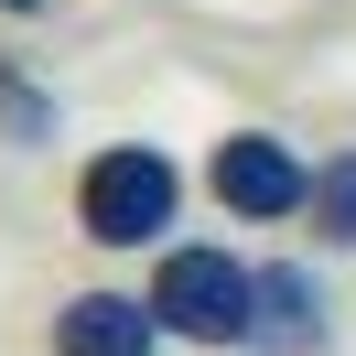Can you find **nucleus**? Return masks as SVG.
Returning <instances> with one entry per match:
<instances>
[{
    "label": "nucleus",
    "mask_w": 356,
    "mask_h": 356,
    "mask_svg": "<svg viewBox=\"0 0 356 356\" xmlns=\"http://www.w3.org/2000/svg\"><path fill=\"white\" fill-rule=\"evenodd\" d=\"M259 346H313V291H302V270H259Z\"/></svg>",
    "instance_id": "5"
},
{
    "label": "nucleus",
    "mask_w": 356,
    "mask_h": 356,
    "mask_svg": "<svg viewBox=\"0 0 356 356\" xmlns=\"http://www.w3.org/2000/svg\"><path fill=\"white\" fill-rule=\"evenodd\" d=\"M216 205H238V216H291V205H313V173L270 130H238V140H216Z\"/></svg>",
    "instance_id": "3"
},
{
    "label": "nucleus",
    "mask_w": 356,
    "mask_h": 356,
    "mask_svg": "<svg viewBox=\"0 0 356 356\" xmlns=\"http://www.w3.org/2000/svg\"><path fill=\"white\" fill-rule=\"evenodd\" d=\"M313 227H324V238H356V152L313 173Z\"/></svg>",
    "instance_id": "6"
},
{
    "label": "nucleus",
    "mask_w": 356,
    "mask_h": 356,
    "mask_svg": "<svg viewBox=\"0 0 356 356\" xmlns=\"http://www.w3.org/2000/svg\"><path fill=\"white\" fill-rule=\"evenodd\" d=\"M152 334H162V313L130 291H87L54 313V356H152Z\"/></svg>",
    "instance_id": "4"
},
{
    "label": "nucleus",
    "mask_w": 356,
    "mask_h": 356,
    "mask_svg": "<svg viewBox=\"0 0 356 356\" xmlns=\"http://www.w3.org/2000/svg\"><path fill=\"white\" fill-rule=\"evenodd\" d=\"M0 11H44V0H0Z\"/></svg>",
    "instance_id": "7"
},
{
    "label": "nucleus",
    "mask_w": 356,
    "mask_h": 356,
    "mask_svg": "<svg viewBox=\"0 0 356 356\" xmlns=\"http://www.w3.org/2000/svg\"><path fill=\"white\" fill-rule=\"evenodd\" d=\"M173 162L152 152V140H119V152H97L87 162V184H76V216H87V238H108V248H140V238H162L173 227Z\"/></svg>",
    "instance_id": "2"
},
{
    "label": "nucleus",
    "mask_w": 356,
    "mask_h": 356,
    "mask_svg": "<svg viewBox=\"0 0 356 356\" xmlns=\"http://www.w3.org/2000/svg\"><path fill=\"white\" fill-rule=\"evenodd\" d=\"M162 334H195V346H227V334H259V270L227 259V248H173L152 281Z\"/></svg>",
    "instance_id": "1"
}]
</instances>
